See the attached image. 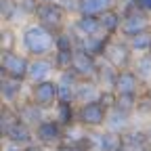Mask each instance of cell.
I'll list each match as a JSON object with an SVG mask.
<instances>
[{
    "label": "cell",
    "mask_w": 151,
    "mask_h": 151,
    "mask_svg": "<svg viewBox=\"0 0 151 151\" xmlns=\"http://www.w3.org/2000/svg\"><path fill=\"white\" fill-rule=\"evenodd\" d=\"M55 38H57V34H52L44 25L32 23L21 34L23 52L29 57V59H38V57H52L55 55Z\"/></svg>",
    "instance_id": "6da1fadb"
},
{
    "label": "cell",
    "mask_w": 151,
    "mask_h": 151,
    "mask_svg": "<svg viewBox=\"0 0 151 151\" xmlns=\"http://www.w3.org/2000/svg\"><path fill=\"white\" fill-rule=\"evenodd\" d=\"M134 59H137V55L132 52L130 44L120 36H113L109 40V44H107V48H105V52H103V61H107L109 65H113L120 71L130 69L132 63H134Z\"/></svg>",
    "instance_id": "7a4b0ae2"
},
{
    "label": "cell",
    "mask_w": 151,
    "mask_h": 151,
    "mask_svg": "<svg viewBox=\"0 0 151 151\" xmlns=\"http://www.w3.org/2000/svg\"><path fill=\"white\" fill-rule=\"evenodd\" d=\"M29 57L19 50H4L0 55V71L4 78H13L19 82H27V71H29Z\"/></svg>",
    "instance_id": "3957f363"
},
{
    "label": "cell",
    "mask_w": 151,
    "mask_h": 151,
    "mask_svg": "<svg viewBox=\"0 0 151 151\" xmlns=\"http://www.w3.org/2000/svg\"><path fill=\"white\" fill-rule=\"evenodd\" d=\"M65 17H67V9L61 2H48V4H40V6H38L36 23L44 25L52 34H59V32L65 29Z\"/></svg>",
    "instance_id": "277c9868"
},
{
    "label": "cell",
    "mask_w": 151,
    "mask_h": 151,
    "mask_svg": "<svg viewBox=\"0 0 151 151\" xmlns=\"http://www.w3.org/2000/svg\"><path fill=\"white\" fill-rule=\"evenodd\" d=\"M34 134H36V143L42 145L46 151L57 149V147H61L65 143V128L59 122H55L50 116L34 130Z\"/></svg>",
    "instance_id": "5b68a950"
},
{
    "label": "cell",
    "mask_w": 151,
    "mask_h": 151,
    "mask_svg": "<svg viewBox=\"0 0 151 151\" xmlns=\"http://www.w3.org/2000/svg\"><path fill=\"white\" fill-rule=\"evenodd\" d=\"M27 97H29V101H34L44 111H52L55 105L59 103V86H57V80H46V82H40V84L27 86Z\"/></svg>",
    "instance_id": "8992f818"
},
{
    "label": "cell",
    "mask_w": 151,
    "mask_h": 151,
    "mask_svg": "<svg viewBox=\"0 0 151 151\" xmlns=\"http://www.w3.org/2000/svg\"><path fill=\"white\" fill-rule=\"evenodd\" d=\"M109 116V107H105L101 101L78 105V124L86 130H103Z\"/></svg>",
    "instance_id": "52a82bcc"
},
{
    "label": "cell",
    "mask_w": 151,
    "mask_h": 151,
    "mask_svg": "<svg viewBox=\"0 0 151 151\" xmlns=\"http://www.w3.org/2000/svg\"><path fill=\"white\" fill-rule=\"evenodd\" d=\"M145 32H151V17H149V13H145L141 9H134L124 17L122 27H120V38L130 40V38L145 34Z\"/></svg>",
    "instance_id": "ba28073f"
},
{
    "label": "cell",
    "mask_w": 151,
    "mask_h": 151,
    "mask_svg": "<svg viewBox=\"0 0 151 151\" xmlns=\"http://www.w3.org/2000/svg\"><path fill=\"white\" fill-rule=\"evenodd\" d=\"M57 78V67L52 57H38V59L29 61V71H27V84H40L46 80Z\"/></svg>",
    "instance_id": "9c48e42d"
},
{
    "label": "cell",
    "mask_w": 151,
    "mask_h": 151,
    "mask_svg": "<svg viewBox=\"0 0 151 151\" xmlns=\"http://www.w3.org/2000/svg\"><path fill=\"white\" fill-rule=\"evenodd\" d=\"M99 61L101 59H94L92 55H88V52L78 48L73 52L71 71L78 76L80 80H94V78H97V71H99Z\"/></svg>",
    "instance_id": "30bf717a"
},
{
    "label": "cell",
    "mask_w": 151,
    "mask_h": 151,
    "mask_svg": "<svg viewBox=\"0 0 151 151\" xmlns=\"http://www.w3.org/2000/svg\"><path fill=\"white\" fill-rule=\"evenodd\" d=\"M76 40L78 38H92V36H107L101 27V19L99 17H90V15H78V19L69 25Z\"/></svg>",
    "instance_id": "8fae6325"
},
{
    "label": "cell",
    "mask_w": 151,
    "mask_h": 151,
    "mask_svg": "<svg viewBox=\"0 0 151 151\" xmlns=\"http://www.w3.org/2000/svg\"><path fill=\"white\" fill-rule=\"evenodd\" d=\"M25 86H29V84H27V82L13 80V78H4V76H2V82H0L2 103H4V105H13V107H17L23 99H27V94H25Z\"/></svg>",
    "instance_id": "7c38bea8"
},
{
    "label": "cell",
    "mask_w": 151,
    "mask_h": 151,
    "mask_svg": "<svg viewBox=\"0 0 151 151\" xmlns=\"http://www.w3.org/2000/svg\"><path fill=\"white\" fill-rule=\"evenodd\" d=\"M17 113H19V120H21L23 124H27L29 128H38V126H40L48 116H46V111L42 109V107H38L34 101H29V97L27 99H23L21 103H19L17 107Z\"/></svg>",
    "instance_id": "4fadbf2b"
},
{
    "label": "cell",
    "mask_w": 151,
    "mask_h": 151,
    "mask_svg": "<svg viewBox=\"0 0 151 151\" xmlns=\"http://www.w3.org/2000/svg\"><path fill=\"white\" fill-rule=\"evenodd\" d=\"M145 92V86L141 78L137 76L134 69H122L118 73V82H116V94H141Z\"/></svg>",
    "instance_id": "5bb4252c"
},
{
    "label": "cell",
    "mask_w": 151,
    "mask_h": 151,
    "mask_svg": "<svg viewBox=\"0 0 151 151\" xmlns=\"http://www.w3.org/2000/svg\"><path fill=\"white\" fill-rule=\"evenodd\" d=\"M57 86H59V101L61 103H76V88H78L80 78L71 69L57 73Z\"/></svg>",
    "instance_id": "9a60e30c"
},
{
    "label": "cell",
    "mask_w": 151,
    "mask_h": 151,
    "mask_svg": "<svg viewBox=\"0 0 151 151\" xmlns=\"http://www.w3.org/2000/svg\"><path fill=\"white\" fill-rule=\"evenodd\" d=\"M103 97V88L97 80H80L76 88V105H86V103H97Z\"/></svg>",
    "instance_id": "2e32d148"
},
{
    "label": "cell",
    "mask_w": 151,
    "mask_h": 151,
    "mask_svg": "<svg viewBox=\"0 0 151 151\" xmlns=\"http://www.w3.org/2000/svg\"><path fill=\"white\" fill-rule=\"evenodd\" d=\"M50 113H52L50 118L55 122H59L65 130L71 128L73 124H78V105H76V103H61L59 101Z\"/></svg>",
    "instance_id": "e0dca14e"
},
{
    "label": "cell",
    "mask_w": 151,
    "mask_h": 151,
    "mask_svg": "<svg viewBox=\"0 0 151 151\" xmlns=\"http://www.w3.org/2000/svg\"><path fill=\"white\" fill-rule=\"evenodd\" d=\"M94 141H97V151H120L124 147V134L111 130H94Z\"/></svg>",
    "instance_id": "ac0fdd59"
},
{
    "label": "cell",
    "mask_w": 151,
    "mask_h": 151,
    "mask_svg": "<svg viewBox=\"0 0 151 151\" xmlns=\"http://www.w3.org/2000/svg\"><path fill=\"white\" fill-rule=\"evenodd\" d=\"M124 147L128 151H145L151 147V137L143 128H130L124 132Z\"/></svg>",
    "instance_id": "d6986e66"
},
{
    "label": "cell",
    "mask_w": 151,
    "mask_h": 151,
    "mask_svg": "<svg viewBox=\"0 0 151 151\" xmlns=\"http://www.w3.org/2000/svg\"><path fill=\"white\" fill-rule=\"evenodd\" d=\"M132 126V116L130 113H124L116 107L109 109V116H107V122H105V130H111V132H120V134H124V132H128Z\"/></svg>",
    "instance_id": "ffe728a7"
},
{
    "label": "cell",
    "mask_w": 151,
    "mask_h": 151,
    "mask_svg": "<svg viewBox=\"0 0 151 151\" xmlns=\"http://www.w3.org/2000/svg\"><path fill=\"white\" fill-rule=\"evenodd\" d=\"M2 139H4V141H11V143H17V145H21V147H27V145L36 143L34 128H29V126L23 124V122H17Z\"/></svg>",
    "instance_id": "44dd1931"
},
{
    "label": "cell",
    "mask_w": 151,
    "mask_h": 151,
    "mask_svg": "<svg viewBox=\"0 0 151 151\" xmlns=\"http://www.w3.org/2000/svg\"><path fill=\"white\" fill-rule=\"evenodd\" d=\"M116 9V0H78V15L101 17L107 11Z\"/></svg>",
    "instance_id": "7402d4cb"
},
{
    "label": "cell",
    "mask_w": 151,
    "mask_h": 151,
    "mask_svg": "<svg viewBox=\"0 0 151 151\" xmlns=\"http://www.w3.org/2000/svg\"><path fill=\"white\" fill-rule=\"evenodd\" d=\"M118 73H120V69H116L113 65H109L107 61H99V71H97V80L99 82V86L103 88V90H107V92H116V82H118Z\"/></svg>",
    "instance_id": "603a6c76"
},
{
    "label": "cell",
    "mask_w": 151,
    "mask_h": 151,
    "mask_svg": "<svg viewBox=\"0 0 151 151\" xmlns=\"http://www.w3.org/2000/svg\"><path fill=\"white\" fill-rule=\"evenodd\" d=\"M132 69H134L137 76L141 78L145 90L151 88V52H147V55H139L137 59H134V63H132Z\"/></svg>",
    "instance_id": "cb8c5ba5"
},
{
    "label": "cell",
    "mask_w": 151,
    "mask_h": 151,
    "mask_svg": "<svg viewBox=\"0 0 151 151\" xmlns=\"http://www.w3.org/2000/svg\"><path fill=\"white\" fill-rule=\"evenodd\" d=\"M101 27L107 36H120V27H122V21H124V17L113 9V11H107L103 13L101 17Z\"/></svg>",
    "instance_id": "d4e9b609"
},
{
    "label": "cell",
    "mask_w": 151,
    "mask_h": 151,
    "mask_svg": "<svg viewBox=\"0 0 151 151\" xmlns=\"http://www.w3.org/2000/svg\"><path fill=\"white\" fill-rule=\"evenodd\" d=\"M139 94H116V103L113 107L124 111V113H130V116H134L137 113V107H139Z\"/></svg>",
    "instance_id": "484cf974"
},
{
    "label": "cell",
    "mask_w": 151,
    "mask_h": 151,
    "mask_svg": "<svg viewBox=\"0 0 151 151\" xmlns=\"http://www.w3.org/2000/svg\"><path fill=\"white\" fill-rule=\"evenodd\" d=\"M17 122H21L19 120V113L13 105H4L2 103V116H0V132H2V137L6 134V132L17 124Z\"/></svg>",
    "instance_id": "4316f807"
},
{
    "label": "cell",
    "mask_w": 151,
    "mask_h": 151,
    "mask_svg": "<svg viewBox=\"0 0 151 151\" xmlns=\"http://www.w3.org/2000/svg\"><path fill=\"white\" fill-rule=\"evenodd\" d=\"M132 48V52H134L137 57L139 55H147L151 52V32H145V34H139L134 38H130V40H126Z\"/></svg>",
    "instance_id": "83f0119b"
},
{
    "label": "cell",
    "mask_w": 151,
    "mask_h": 151,
    "mask_svg": "<svg viewBox=\"0 0 151 151\" xmlns=\"http://www.w3.org/2000/svg\"><path fill=\"white\" fill-rule=\"evenodd\" d=\"M0 15H2V21H4L6 25H11L15 19L21 15L19 0H0Z\"/></svg>",
    "instance_id": "f1b7e54d"
},
{
    "label": "cell",
    "mask_w": 151,
    "mask_h": 151,
    "mask_svg": "<svg viewBox=\"0 0 151 151\" xmlns=\"http://www.w3.org/2000/svg\"><path fill=\"white\" fill-rule=\"evenodd\" d=\"M73 52H76V50H73ZM73 52L55 50V55H52V61H55L57 73H61V71H67V69H71V63H73Z\"/></svg>",
    "instance_id": "f546056e"
},
{
    "label": "cell",
    "mask_w": 151,
    "mask_h": 151,
    "mask_svg": "<svg viewBox=\"0 0 151 151\" xmlns=\"http://www.w3.org/2000/svg\"><path fill=\"white\" fill-rule=\"evenodd\" d=\"M0 44H2V52H4V50H17V48H15V46H17V36H15V32H13L11 25H4Z\"/></svg>",
    "instance_id": "4dcf8cb0"
},
{
    "label": "cell",
    "mask_w": 151,
    "mask_h": 151,
    "mask_svg": "<svg viewBox=\"0 0 151 151\" xmlns=\"http://www.w3.org/2000/svg\"><path fill=\"white\" fill-rule=\"evenodd\" d=\"M38 6H40V2H38V0H19V9H21V15L36 17Z\"/></svg>",
    "instance_id": "1f68e13d"
},
{
    "label": "cell",
    "mask_w": 151,
    "mask_h": 151,
    "mask_svg": "<svg viewBox=\"0 0 151 151\" xmlns=\"http://www.w3.org/2000/svg\"><path fill=\"white\" fill-rule=\"evenodd\" d=\"M134 9H137V0H116V11L122 17H126L128 13H132Z\"/></svg>",
    "instance_id": "d6a6232c"
},
{
    "label": "cell",
    "mask_w": 151,
    "mask_h": 151,
    "mask_svg": "<svg viewBox=\"0 0 151 151\" xmlns=\"http://www.w3.org/2000/svg\"><path fill=\"white\" fill-rule=\"evenodd\" d=\"M2 151H23V147L17 145V143H11V141H4V139H2Z\"/></svg>",
    "instance_id": "836d02e7"
},
{
    "label": "cell",
    "mask_w": 151,
    "mask_h": 151,
    "mask_svg": "<svg viewBox=\"0 0 151 151\" xmlns=\"http://www.w3.org/2000/svg\"><path fill=\"white\" fill-rule=\"evenodd\" d=\"M137 9H141V11L151 15V0H137Z\"/></svg>",
    "instance_id": "e575fe53"
},
{
    "label": "cell",
    "mask_w": 151,
    "mask_h": 151,
    "mask_svg": "<svg viewBox=\"0 0 151 151\" xmlns=\"http://www.w3.org/2000/svg\"><path fill=\"white\" fill-rule=\"evenodd\" d=\"M23 151H46L42 145H38V143H32V145H27V147H23Z\"/></svg>",
    "instance_id": "d590c367"
},
{
    "label": "cell",
    "mask_w": 151,
    "mask_h": 151,
    "mask_svg": "<svg viewBox=\"0 0 151 151\" xmlns=\"http://www.w3.org/2000/svg\"><path fill=\"white\" fill-rule=\"evenodd\" d=\"M59 2H61V4H63V6L67 9V6H69L67 2H73V4H78V0H59Z\"/></svg>",
    "instance_id": "8d00e7d4"
},
{
    "label": "cell",
    "mask_w": 151,
    "mask_h": 151,
    "mask_svg": "<svg viewBox=\"0 0 151 151\" xmlns=\"http://www.w3.org/2000/svg\"><path fill=\"white\" fill-rule=\"evenodd\" d=\"M120 151H128V149H126V147H122V149H120Z\"/></svg>",
    "instance_id": "74e56055"
},
{
    "label": "cell",
    "mask_w": 151,
    "mask_h": 151,
    "mask_svg": "<svg viewBox=\"0 0 151 151\" xmlns=\"http://www.w3.org/2000/svg\"><path fill=\"white\" fill-rule=\"evenodd\" d=\"M145 151H151V147H149V149H145Z\"/></svg>",
    "instance_id": "f35d334b"
}]
</instances>
